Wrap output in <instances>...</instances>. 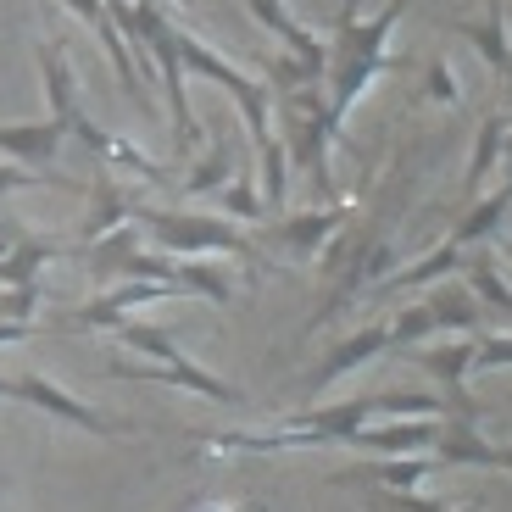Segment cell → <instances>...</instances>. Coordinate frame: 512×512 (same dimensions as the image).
<instances>
[{
  "instance_id": "1",
  "label": "cell",
  "mask_w": 512,
  "mask_h": 512,
  "mask_svg": "<svg viewBox=\"0 0 512 512\" xmlns=\"http://www.w3.org/2000/svg\"><path fill=\"white\" fill-rule=\"evenodd\" d=\"M12 390H17L12 401H28V407H34V412H45V418L73 423V429H90V435H101V440L140 435V423H128V418H106L101 407H90V401L67 396L62 384H56V379H45V373H17V379H12Z\"/></svg>"
},
{
  "instance_id": "2",
  "label": "cell",
  "mask_w": 512,
  "mask_h": 512,
  "mask_svg": "<svg viewBox=\"0 0 512 512\" xmlns=\"http://www.w3.org/2000/svg\"><path fill=\"white\" fill-rule=\"evenodd\" d=\"M435 468H501V474H512V446H490L479 435V418H451L440 429Z\"/></svg>"
},
{
  "instance_id": "3",
  "label": "cell",
  "mask_w": 512,
  "mask_h": 512,
  "mask_svg": "<svg viewBox=\"0 0 512 512\" xmlns=\"http://www.w3.org/2000/svg\"><path fill=\"white\" fill-rule=\"evenodd\" d=\"M112 373L117 379H156V384H179V390H190V396H206V401H223V407H245V396L234 390V384H223L218 373H206L201 362H173V368H134V362H123V357H112Z\"/></svg>"
},
{
  "instance_id": "4",
  "label": "cell",
  "mask_w": 512,
  "mask_h": 512,
  "mask_svg": "<svg viewBox=\"0 0 512 512\" xmlns=\"http://www.w3.org/2000/svg\"><path fill=\"white\" fill-rule=\"evenodd\" d=\"M396 346H401V334H396V329H362L357 340H346V346H334L329 357H323L318 368L307 373V390H323L329 379H340V373L362 368V362H373L379 351H396Z\"/></svg>"
},
{
  "instance_id": "5",
  "label": "cell",
  "mask_w": 512,
  "mask_h": 512,
  "mask_svg": "<svg viewBox=\"0 0 512 512\" xmlns=\"http://www.w3.org/2000/svg\"><path fill=\"white\" fill-rule=\"evenodd\" d=\"M507 362H512V340H479L474 346V373L507 368Z\"/></svg>"
},
{
  "instance_id": "6",
  "label": "cell",
  "mask_w": 512,
  "mask_h": 512,
  "mask_svg": "<svg viewBox=\"0 0 512 512\" xmlns=\"http://www.w3.org/2000/svg\"><path fill=\"white\" fill-rule=\"evenodd\" d=\"M23 340H34V323H12V318H0V346H23Z\"/></svg>"
},
{
  "instance_id": "7",
  "label": "cell",
  "mask_w": 512,
  "mask_h": 512,
  "mask_svg": "<svg viewBox=\"0 0 512 512\" xmlns=\"http://www.w3.org/2000/svg\"><path fill=\"white\" fill-rule=\"evenodd\" d=\"M0 490H6V485H0Z\"/></svg>"
}]
</instances>
